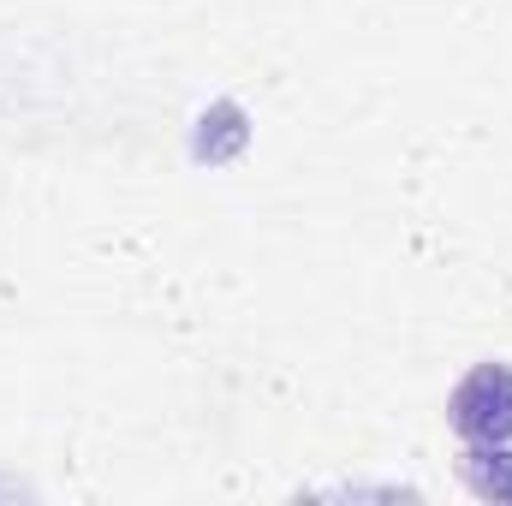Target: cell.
I'll return each mask as SVG.
<instances>
[{
    "label": "cell",
    "instance_id": "1",
    "mask_svg": "<svg viewBox=\"0 0 512 506\" xmlns=\"http://www.w3.org/2000/svg\"><path fill=\"white\" fill-rule=\"evenodd\" d=\"M453 429L471 447H507L512 441V370L507 364H477L447 399Z\"/></svg>",
    "mask_w": 512,
    "mask_h": 506
},
{
    "label": "cell",
    "instance_id": "2",
    "mask_svg": "<svg viewBox=\"0 0 512 506\" xmlns=\"http://www.w3.org/2000/svg\"><path fill=\"white\" fill-rule=\"evenodd\" d=\"M471 489L477 495H512V459L507 453H471Z\"/></svg>",
    "mask_w": 512,
    "mask_h": 506
}]
</instances>
